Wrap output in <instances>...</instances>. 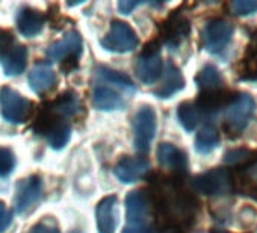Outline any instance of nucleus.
<instances>
[{
    "instance_id": "f257e3e1",
    "label": "nucleus",
    "mask_w": 257,
    "mask_h": 233,
    "mask_svg": "<svg viewBox=\"0 0 257 233\" xmlns=\"http://www.w3.org/2000/svg\"><path fill=\"white\" fill-rule=\"evenodd\" d=\"M255 112V100L251 94L237 92L233 94L225 106L224 117V131L231 138L239 137L249 125Z\"/></svg>"
},
{
    "instance_id": "f03ea898",
    "label": "nucleus",
    "mask_w": 257,
    "mask_h": 233,
    "mask_svg": "<svg viewBox=\"0 0 257 233\" xmlns=\"http://www.w3.org/2000/svg\"><path fill=\"white\" fill-rule=\"evenodd\" d=\"M192 189L206 197L228 195L234 189V174L228 168H212L192 179Z\"/></svg>"
},
{
    "instance_id": "7ed1b4c3",
    "label": "nucleus",
    "mask_w": 257,
    "mask_h": 233,
    "mask_svg": "<svg viewBox=\"0 0 257 233\" xmlns=\"http://www.w3.org/2000/svg\"><path fill=\"white\" fill-rule=\"evenodd\" d=\"M37 134L47 138V143L52 149L61 150L64 149L71 137V128L68 123H65L61 117L52 112L49 107L47 110H43L37 120Z\"/></svg>"
},
{
    "instance_id": "20e7f679",
    "label": "nucleus",
    "mask_w": 257,
    "mask_h": 233,
    "mask_svg": "<svg viewBox=\"0 0 257 233\" xmlns=\"http://www.w3.org/2000/svg\"><path fill=\"white\" fill-rule=\"evenodd\" d=\"M234 28L224 19H210L201 31L203 49L209 53L219 55L233 40Z\"/></svg>"
},
{
    "instance_id": "39448f33",
    "label": "nucleus",
    "mask_w": 257,
    "mask_h": 233,
    "mask_svg": "<svg viewBox=\"0 0 257 233\" xmlns=\"http://www.w3.org/2000/svg\"><path fill=\"white\" fill-rule=\"evenodd\" d=\"M0 112H2V117L7 122L22 125L29 117L31 101L26 100L16 89L4 86L0 89Z\"/></svg>"
},
{
    "instance_id": "423d86ee",
    "label": "nucleus",
    "mask_w": 257,
    "mask_h": 233,
    "mask_svg": "<svg viewBox=\"0 0 257 233\" xmlns=\"http://www.w3.org/2000/svg\"><path fill=\"white\" fill-rule=\"evenodd\" d=\"M134 143L140 153H147L156 135V113L153 107L143 106L134 119Z\"/></svg>"
},
{
    "instance_id": "0eeeda50",
    "label": "nucleus",
    "mask_w": 257,
    "mask_h": 233,
    "mask_svg": "<svg viewBox=\"0 0 257 233\" xmlns=\"http://www.w3.org/2000/svg\"><path fill=\"white\" fill-rule=\"evenodd\" d=\"M162 71H164V62L161 58L159 44L152 43L138 56L135 64V73L143 83L152 85L162 76Z\"/></svg>"
},
{
    "instance_id": "6e6552de",
    "label": "nucleus",
    "mask_w": 257,
    "mask_h": 233,
    "mask_svg": "<svg viewBox=\"0 0 257 233\" xmlns=\"http://www.w3.org/2000/svg\"><path fill=\"white\" fill-rule=\"evenodd\" d=\"M103 49L115 53L132 52L138 46V37L135 31L124 22H113L110 31L101 40Z\"/></svg>"
},
{
    "instance_id": "1a4fd4ad",
    "label": "nucleus",
    "mask_w": 257,
    "mask_h": 233,
    "mask_svg": "<svg viewBox=\"0 0 257 233\" xmlns=\"http://www.w3.org/2000/svg\"><path fill=\"white\" fill-rule=\"evenodd\" d=\"M43 192V182L38 176H29L17 183L14 194V209L17 213H29L40 201Z\"/></svg>"
},
{
    "instance_id": "9d476101",
    "label": "nucleus",
    "mask_w": 257,
    "mask_h": 233,
    "mask_svg": "<svg viewBox=\"0 0 257 233\" xmlns=\"http://www.w3.org/2000/svg\"><path fill=\"white\" fill-rule=\"evenodd\" d=\"M82 53V38L77 32L70 31L67 32L62 40L53 43L47 49V58L55 62H71L73 65L77 64V58Z\"/></svg>"
},
{
    "instance_id": "9b49d317",
    "label": "nucleus",
    "mask_w": 257,
    "mask_h": 233,
    "mask_svg": "<svg viewBox=\"0 0 257 233\" xmlns=\"http://www.w3.org/2000/svg\"><path fill=\"white\" fill-rule=\"evenodd\" d=\"M149 168H150V164L144 158L124 156L113 167V174L122 183H135L149 173Z\"/></svg>"
},
{
    "instance_id": "f8f14e48",
    "label": "nucleus",
    "mask_w": 257,
    "mask_h": 233,
    "mask_svg": "<svg viewBox=\"0 0 257 233\" xmlns=\"http://www.w3.org/2000/svg\"><path fill=\"white\" fill-rule=\"evenodd\" d=\"M189 34H191L189 20L180 16L179 13L170 16L161 26V38L170 47L179 46L183 40L188 38Z\"/></svg>"
},
{
    "instance_id": "ddd939ff",
    "label": "nucleus",
    "mask_w": 257,
    "mask_h": 233,
    "mask_svg": "<svg viewBox=\"0 0 257 233\" xmlns=\"http://www.w3.org/2000/svg\"><path fill=\"white\" fill-rule=\"evenodd\" d=\"M150 213V198L144 191H132L125 197V218L131 225H141Z\"/></svg>"
},
{
    "instance_id": "4468645a",
    "label": "nucleus",
    "mask_w": 257,
    "mask_h": 233,
    "mask_svg": "<svg viewBox=\"0 0 257 233\" xmlns=\"http://www.w3.org/2000/svg\"><path fill=\"white\" fill-rule=\"evenodd\" d=\"M158 159L162 167L174 171V176H183L188 170V158L183 150L170 143H162L158 149Z\"/></svg>"
},
{
    "instance_id": "2eb2a0df",
    "label": "nucleus",
    "mask_w": 257,
    "mask_h": 233,
    "mask_svg": "<svg viewBox=\"0 0 257 233\" xmlns=\"http://www.w3.org/2000/svg\"><path fill=\"white\" fill-rule=\"evenodd\" d=\"M185 88V77L179 67H176L173 62H168L162 71V82L159 88L155 91V94L159 98H170L171 95L177 94Z\"/></svg>"
},
{
    "instance_id": "dca6fc26",
    "label": "nucleus",
    "mask_w": 257,
    "mask_h": 233,
    "mask_svg": "<svg viewBox=\"0 0 257 233\" xmlns=\"http://www.w3.org/2000/svg\"><path fill=\"white\" fill-rule=\"evenodd\" d=\"M116 197L109 195L98 201L95 207V221L98 233H113L116 227Z\"/></svg>"
},
{
    "instance_id": "f3484780",
    "label": "nucleus",
    "mask_w": 257,
    "mask_h": 233,
    "mask_svg": "<svg viewBox=\"0 0 257 233\" xmlns=\"http://www.w3.org/2000/svg\"><path fill=\"white\" fill-rule=\"evenodd\" d=\"M231 97H233V94L225 92L222 88L216 89V91H201V94L197 98L195 106L200 110V113L215 115L222 106H227V103L230 101Z\"/></svg>"
},
{
    "instance_id": "a211bd4d",
    "label": "nucleus",
    "mask_w": 257,
    "mask_h": 233,
    "mask_svg": "<svg viewBox=\"0 0 257 233\" xmlns=\"http://www.w3.org/2000/svg\"><path fill=\"white\" fill-rule=\"evenodd\" d=\"M28 62V49L25 46H13L0 55V64L8 76H17L25 71Z\"/></svg>"
},
{
    "instance_id": "6ab92c4d",
    "label": "nucleus",
    "mask_w": 257,
    "mask_h": 233,
    "mask_svg": "<svg viewBox=\"0 0 257 233\" xmlns=\"http://www.w3.org/2000/svg\"><path fill=\"white\" fill-rule=\"evenodd\" d=\"M44 23H46L44 16L40 11L32 10V8H25L17 16V28L20 34L29 38L38 35L43 31Z\"/></svg>"
},
{
    "instance_id": "aec40b11",
    "label": "nucleus",
    "mask_w": 257,
    "mask_h": 233,
    "mask_svg": "<svg viewBox=\"0 0 257 233\" xmlns=\"http://www.w3.org/2000/svg\"><path fill=\"white\" fill-rule=\"evenodd\" d=\"M56 83V74L49 64H37L29 73V85L37 94H43L53 88Z\"/></svg>"
},
{
    "instance_id": "412c9836",
    "label": "nucleus",
    "mask_w": 257,
    "mask_h": 233,
    "mask_svg": "<svg viewBox=\"0 0 257 233\" xmlns=\"http://www.w3.org/2000/svg\"><path fill=\"white\" fill-rule=\"evenodd\" d=\"M92 104L100 110H116L124 106V101L118 92L100 85L92 91Z\"/></svg>"
},
{
    "instance_id": "4be33fe9",
    "label": "nucleus",
    "mask_w": 257,
    "mask_h": 233,
    "mask_svg": "<svg viewBox=\"0 0 257 233\" xmlns=\"http://www.w3.org/2000/svg\"><path fill=\"white\" fill-rule=\"evenodd\" d=\"M195 83L201 91H216L222 88V74L213 64H206L195 76Z\"/></svg>"
},
{
    "instance_id": "5701e85b",
    "label": "nucleus",
    "mask_w": 257,
    "mask_h": 233,
    "mask_svg": "<svg viewBox=\"0 0 257 233\" xmlns=\"http://www.w3.org/2000/svg\"><path fill=\"white\" fill-rule=\"evenodd\" d=\"M50 109L53 113H56L58 117H64V119H68V117H74L79 109H80V101L76 92L73 91H67L64 94H61L52 104Z\"/></svg>"
},
{
    "instance_id": "b1692460",
    "label": "nucleus",
    "mask_w": 257,
    "mask_h": 233,
    "mask_svg": "<svg viewBox=\"0 0 257 233\" xmlns=\"http://www.w3.org/2000/svg\"><path fill=\"white\" fill-rule=\"evenodd\" d=\"M219 144V134L215 126L206 125L200 129V132L195 137V150L200 155H209L213 152Z\"/></svg>"
},
{
    "instance_id": "393cba45",
    "label": "nucleus",
    "mask_w": 257,
    "mask_h": 233,
    "mask_svg": "<svg viewBox=\"0 0 257 233\" xmlns=\"http://www.w3.org/2000/svg\"><path fill=\"white\" fill-rule=\"evenodd\" d=\"M97 76L106 82V83H110L113 86H116L118 89H122L125 92H134L135 91V85L132 82V79L119 73V71H115V70H110L107 67H98L97 68Z\"/></svg>"
},
{
    "instance_id": "a878e982",
    "label": "nucleus",
    "mask_w": 257,
    "mask_h": 233,
    "mask_svg": "<svg viewBox=\"0 0 257 233\" xmlns=\"http://www.w3.org/2000/svg\"><path fill=\"white\" fill-rule=\"evenodd\" d=\"M177 119H179V123L182 125V128L188 132H192L195 131V128L200 125V120H201V113L200 110L197 109L195 103H191V101H183L180 103L179 109H177Z\"/></svg>"
},
{
    "instance_id": "bb28decb",
    "label": "nucleus",
    "mask_w": 257,
    "mask_h": 233,
    "mask_svg": "<svg viewBox=\"0 0 257 233\" xmlns=\"http://www.w3.org/2000/svg\"><path fill=\"white\" fill-rule=\"evenodd\" d=\"M239 77L242 80H257V49L248 47L239 65Z\"/></svg>"
},
{
    "instance_id": "cd10ccee",
    "label": "nucleus",
    "mask_w": 257,
    "mask_h": 233,
    "mask_svg": "<svg viewBox=\"0 0 257 233\" xmlns=\"http://www.w3.org/2000/svg\"><path fill=\"white\" fill-rule=\"evenodd\" d=\"M255 158V153L248 149H231L224 155V164L227 165H246Z\"/></svg>"
},
{
    "instance_id": "c85d7f7f",
    "label": "nucleus",
    "mask_w": 257,
    "mask_h": 233,
    "mask_svg": "<svg viewBox=\"0 0 257 233\" xmlns=\"http://www.w3.org/2000/svg\"><path fill=\"white\" fill-rule=\"evenodd\" d=\"M227 8L233 16H251L257 13V0H234V2L227 5Z\"/></svg>"
},
{
    "instance_id": "c756f323",
    "label": "nucleus",
    "mask_w": 257,
    "mask_h": 233,
    "mask_svg": "<svg viewBox=\"0 0 257 233\" xmlns=\"http://www.w3.org/2000/svg\"><path fill=\"white\" fill-rule=\"evenodd\" d=\"M16 167V156L10 149L0 147V177L11 174Z\"/></svg>"
},
{
    "instance_id": "7c9ffc66",
    "label": "nucleus",
    "mask_w": 257,
    "mask_h": 233,
    "mask_svg": "<svg viewBox=\"0 0 257 233\" xmlns=\"http://www.w3.org/2000/svg\"><path fill=\"white\" fill-rule=\"evenodd\" d=\"M257 219V209L251 204H242L237 210V222L242 227H251Z\"/></svg>"
},
{
    "instance_id": "2f4dec72",
    "label": "nucleus",
    "mask_w": 257,
    "mask_h": 233,
    "mask_svg": "<svg viewBox=\"0 0 257 233\" xmlns=\"http://www.w3.org/2000/svg\"><path fill=\"white\" fill-rule=\"evenodd\" d=\"M13 222V213L5 206L4 201H0V233H4Z\"/></svg>"
},
{
    "instance_id": "473e14b6",
    "label": "nucleus",
    "mask_w": 257,
    "mask_h": 233,
    "mask_svg": "<svg viewBox=\"0 0 257 233\" xmlns=\"http://www.w3.org/2000/svg\"><path fill=\"white\" fill-rule=\"evenodd\" d=\"M13 43H14L13 35H11L8 31L0 29V55L5 53L10 47H13V46H14Z\"/></svg>"
},
{
    "instance_id": "72a5a7b5",
    "label": "nucleus",
    "mask_w": 257,
    "mask_h": 233,
    "mask_svg": "<svg viewBox=\"0 0 257 233\" xmlns=\"http://www.w3.org/2000/svg\"><path fill=\"white\" fill-rule=\"evenodd\" d=\"M29 233H59L58 227L56 225H52L49 222H40L37 225H34Z\"/></svg>"
},
{
    "instance_id": "f704fd0d",
    "label": "nucleus",
    "mask_w": 257,
    "mask_h": 233,
    "mask_svg": "<svg viewBox=\"0 0 257 233\" xmlns=\"http://www.w3.org/2000/svg\"><path fill=\"white\" fill-rule=\"evenodd\" d=\"M141 2H128V0H121L118 4V10L121 14H131L137 7H140Z\"/></svg>"
},
{
    "instance_id": "c9c22d12",
    "label": "nucleus",
    "mask_w": 257,
    "mask_h": 233,
    "mask_svg": "<svg viewBox=\"0 0 257 233\" xmlns=\"http://www.w3.org/2000/svg\"><path fill=\"white\" fill-rule=\"evenodd\" d=\"M121 233H155V230L141 224V225H127L122 228Z\"/></svg>"
},
{
    "instance_id": "e433bc0d",
    "label": "nucleus",
    "mask_w": 257,
    "mask_h": 233,
    "mask_svg": "<svg viewBox=\"0 0 257 233\" xmlns=\"http://www.w3.org/2000/svg\"><path fill=\"white\" fill-rule=\"evenodd\" d=\"M165 233H180V231H179V228H167Z\"/></svg>"
}]
</instances>
